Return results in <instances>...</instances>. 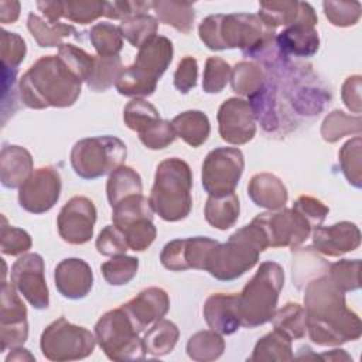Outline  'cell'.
<instances>
[{
    "label": "cell",
    "instance_id": "obj_22",
    "mask_svg": "<svg viewBox=\"0 0 362 362\" xmlns=\"http://www.w3.org/2000/svg\"><path fill=\"white\" fill-rule=\"evenodd\" d=\"M257 16L262 21L276 30L279 25H294L297 23H310L317 25L318 17L314 7L305 1H262Z\"/></svg>",
    "mask_w": 362,
    "mask_h": 362
},
{
    "label": "cell",
    "instance_id": "obj_14",
    "mask_svg": "<svg viewBox=\"0 0 362 362\" xmlns=\"http://www.w3.org/2000/svg\"><path fill=\"white\" fill-rule=\"evenodd\" d=\"M61 175L55 167L47 165L34 170L30 178L18 188V204L30 214H45L59 199Z\"/></svg>",
    "mask_w": 362,
    "mask_h": 362
},
{
    "label": "cell",
    "instance_id": "obj_34",
    "mask_svg": "<svg viewBox=\"0 0 362 362\" xmlns=\"http://www.w3.org/2000/svg\"><path fill=\"white\" fill-rule=\"evenodd\" d=\"M294 358L291 339L277 329L263 335L255 345L253 354L249 358L252 362L263 361H291Z\"/></svg>",
    "mask_w": 362,
    "mask_h": 362
},
{
    "label": "cell",
    "instance_id": "obj_25",
    "mask_svg": "<svg viewBox=\"0 0 362 362\" xmlns=\"http://www.w3.org/2000/svg\"><path fill=\"white\" fill-rule=\"evenodd\" d=\"M276 44L286 58L290 55L313 57L320 48V37L314 24L297 23L277 34Z\"/></svg>",
    "mask_w": 362,
    "mask_h": 362
},
{
    "label": "cell",
    "instance_id": "obj_24",
    "mask_svg": "<svg viewBox=\"0 0 362 362\" xmlns=\"http://www.w3.org/2000/svg\"><path fill=\"white\" fill-rule=\"evenodd\" d=\"M34 173L33 157L21 146L6 144L0 153V181L3 187L20 188Z\"/></svg>",
    "mask_w": 362,
    "mask_h": 362
},
{
    "label": "cell",
    "instance_id": "obj_28",
    "mask_svg": "<svg viewBox=\"0 0 362 362\" xmlns=\"http://www.w3.org/2000/svg\"><path fill=\"white\" fill-rule=\"evenodd\" d=\"M240 212L239 198L235 192L222 197H208L204 215L206 222L219 230H226L232 228Z\"/></svg>",
    "mask_w": 362,
    "mask_h": 362
},
{
    "label": "cell",
    "instance_id": "obj_18",
    "mask_svg": "<svg viewBox=\"0 0 362 362\" xmlns=\"http://www.w3.org/2000/svg\"><path fill=\"white\" fill-rule=\"evenodd\" d=\"M219 134L223 141L235 146L249 143L256 134V119L249 100L226 99L218 110Z\"/></svg>",
    "mask_w": 362,
    "mask_h": 362
},
{
    "label": "cell",
    "instance_id": "obj_23",
    "mask_svg": "<svg viewBox=\"0 0 362 362\" xmlns=\"http://www.w3.org/2000/svg\"><path fill=\"white\" fill-rule=\"evenodd\" d=\"M206 325L221 335H230L239 329L240 318L238 311V294H211L202 308Z\"/></svg>",
    "mask_w": 362,
    "mask_h": 362
},
{
    "label": "cell",
    "instance_id": "obj_30",
    "mask_svg": "<svg viewBox=\"0 0 362 362\" xmlns=\"http://www.w3.org/2000/svg\"><path fill=\"white\" fill-rule=\"evenodd\" d=\"M27 28L31 33L33 38L42 48L61 47L62 40L76 34V30L71 24L64 23H49L38 14L30 13L27 18Z\"/></svg>",
    "mask_w": 362,
    "mask_h": 362
},
{
    "label": "cell",
    "instance_id": "obj_27",
    "mask_svg": "<svg viewBox=\"0 0 362 362\" xmlns=\"http://www.w3.org/2000/svg\"><path fill=\"white\" fill-rule=\"evenodd\" d=\"M177 137L191 147L202 146L211 133L208 116L201 110H185L171 120Z\"/></svg>",
    "mask_w": 362,
    "mask_h": 362
},
{
    "label": "cell",
    "instance_id": "obj_40",
    "mask_svg": "<svg viewBox=\"0 0 362 362\" xmlns=\"http://www.w3.org/2000/svg\"><path fill=\"white\" fill-rule=\"evenodd\" d=\"M160 112L157 107L143 98H133L123 110L124 124L139 134L146 132L157 120H160Z\"/></svg>",
    "mask_w": 362,
    "mask_h": 362
},
{
    "label": "cell",
    "instance_id": "obj_31",
    "mask_svg": "<svg viewBox=\"0 0 362 362\" xmlns=\"http://www.w3.org/2000/svg\"><path fill=\"white\" fill-rule=\"evenodd\" d=\"M141 177L132 167L120 165L109 174L106 182V195L112 208L130 195L141 194Z\"/></svg>",
    "mask_w": 362,
    "mask_h": 362
},
{
    "label": "cell",
    "instance_id": "obj_26",
    "mask_svg": "<svg viewBox=\"0 0 362 362\" xmlns=\"http://www.w3.org/2000/svg\"><path fill=\"white\" fill-rule=\"evenodd\" d=\"M247 195L256 206L277 211L284 208L288 192L283 181L270 173L255 174L247 184Z\"/></svg>",
    "mask_w": 362,
    "mask_h": 362
},
{
    "label": "cell",
    "instance_id": "obj_16",
    "mask_svg": "<svg viewBox=\"0 0 362 362\" xmlns=\"http://www.w3.org/2000/svg\"><path fill=\"white\" fill-rule=\"evenodd\" d=\"M28 338L27 308L16 287L3 280L0 294V349L23 345Z\"/></svg>",
    "mask_w": 362,
    "mask_h": 362
},
{
    "label": "cell",
    "instance_id": "obj_10",
    "mask_svg": "<svg viewBox=\"0 0 362 362\" xmlns=\"http://www.w3.org/2000/svg\"><path fill=\"white\" fill-rule=\"evenodd\" d=\"M96 345V337L89 329L59 317L41 334L40 348L42 355L55 362L78 361L89 356Z\"/></svg>",
    "mask_w": 362,
    "mask_h": 362
},
{
    "label": "cell",
    "instance_id": "obj_39",
    "mask_svg": "<svg viewBox=\"0 0 362 362\" xmlns=\"http://www.w3.org/2000/svg\"><path fill=\"white\" fill-rule=\"evenodd\" d=\"M122 71H123V65L119 55H113V57L95 55L93 69L86 85L90 90L103 92L109 89L113 83H116Z\"/></svg>",
    "mask_w": 362,
    "mask_h": 362
},
{
    "label": "cell",
    "instance_id": "obj_55",
    "mask_svg": "<svg viewBox=\"0 0 362 362\" xmlns=\"http://www.w3.org/2000/svg\"><path fill=\"white\" fill-rule=\"evenodd\" d=\"M151 8V1H129V0H115L105 1L103 16L113 20H127L136 16L147 14Z\"/></svg>",
    "mask_w": 362,
    "mask_h": 362
},
{
    "label": "cell",
    "instance_id": "obj_29",
    "mask_svg": "<svg viewBox=\"0 0 362 362\" xmlns=\"http://www.w3.org/2000/svg\"><path fill=\"white\" fill-rule=\"evenodd\" d=\"M151 8L154 10L158 21L174 27L177 31L188 34L192 30L195 21V10L192 3L156 0L151 1Z\"/></svg>",
    "mask_w": 362,
    "mask_h": 362
},
{
    "label": "cell",
    "instance_id": "obj_19",
    "mask_svg": "<svg viewBox=\"0 0 362 362\" xmlns=\"http://www.w3.org/2000/svg\"><path fill=\"white\" fill-rule=\"evenodd\" d=\"M359 245L361 230L354 222L342 221L313 229V249L325 256L339 257L358 249Z\"/></svg>",
    "mask_w": 362,
    "mask_h": 362
},
{
    "label": "cell",
    "instance_id": "obj_15",
    "mask_svg": "<svg viewBox=\"0 0 362 362\" xmlns=\"http://www.w3.org/2000/svg\"><path fill=\"white\" fill-rule=\"evenodd\" d=\"M96 222L95 204L82 195L72 197L57 218L58 233L69 245H83L93 236Z\"/></svg>",
    "mask_w": 362,
    "mask_h": 362
},
{
    "label": "cell",
    "instance_id": "obj_43",
    "mask_svg": "<svg viewBox=\"0 0 362 362\" xmlns=\"http://www.w3.org/2000/svg\"><path fill=\"white\" fill-rule=\"evenodd\" d=\"M89 40L100 57L119 55L123 48V37L120 30L110 23L95 24L89 31Z\"/></svg>",
    "mask_w": 362,
    "mask_h": 362
},
{
    "label": "cell",
    "instance_id": "obj_53",
    "mask_svg": "<svg viewBox=\"0 0 362 362\" xmlns=\"http://www.w3.org/2000/svg\"><path fill=\"white\" fill-rule=\"evenodd\" d=\"M140 141L150 150H161L174 143L177 134L173 129L171 122L160 119L153 126H150L146 132L139 134Z\"/></svg>",
    "mask_w": 362,
    "mask_h": 362
},
{
    "label": "cell",
    "instance_id": "obj_36",
    "mask_svg": "<svg viewBox=\"0 0 362 362\" xmlns=\"http://www.w3.org/2000/svg\"><path fill=\"white\" fill-rule=\"evenodd\" d=\"M273 328L293 339H301L307 334L305 311L298 303H287L281 308H276L272 318Z\"/></svg>",
    "mask_w": 362,
    "mask_h": 362
},
{
    "label": "cell",
    "instance_id": "obj_11",
    "mask_svg": "<svg viewBox=\"0 0 362 362\" xmlns=\"http://www.w3.org/2000/svg\"><path fill=\"white\" fill-rule=\"evenodd\" d=\"M243 153L235 147H216L211 150L201 171V181L209 197H222L235 192L243 174Z\"/></svg>",
    "mask_w": 362,
    "mask_h": 362
},
{
    "label": "cell",
    "instance_id": "obj_41",
    "mask_svg": "<svg viewBox=\"0 0 362 362\" xmlns=\"http://www.w3.org/2000/svg\"><path fill=\"white\" fill-rule=\"evenodd\" d=\"M338 160L341 165V171L345 175L346 181L355 188H361L362 185V139L361 136H355L344 143L338 153Z\"/></svg>",
    "mask_w": 362,
    "mask_h": 362
},
{
    "label": "cell",
    "instance_id": "obj_5",
    "mask_svg": "<svg viewBox=\"0 0 362 362\" xmlns=\"http://www.w3.org/2000/svg\"><path fill=\"white\" fill-rule=\"evenodd\" d=\"M192 173L187 161L171 157L156 170L150 194L153 211L167 222L185 219L192 209Z\"/></svg>",
    "mask_w": 362,
    "mask_h": 362
},
{
    "label": "cell",
    "instance_id": "obj_37",
    "mask_svg": "<svg viewBox=\"0 0 362 362\" xmlns=\"http://www.w3.org/2000/svg\"><path fill=\"white\" fill-rule=\"evenodd\" d=\"M112 209L113 225H116L119 229L139 219H153L154 215L150 199L146 198L143 194L130 195L120 201L117 205H115Z\"/></svg>",
    "mask_w": 362,
    "mask_h": 362
},
{
    "label": "cell",
    "instance_id": "obj_49",
    "mask_svg": "<svg viewBox=\"0 0 362 362\" xmlns=\"http://www.w3.org/2000/svg\"><path fill=\"white\" fill-rule=\"evenodd\" d=\"M62 4L64 17L78 24H89L103 16L105 11V1L99 0H68Z\"/></svg>",
    "mask_w": 362,
    "mask_h": 362
},
{
    "label": "cell",
    "instance_id": "obj_50",
    "mask_svg": "<svg viewBox=\"0 0 362 362\" xmlns=\"http://www.w3.org/2000/svg\"><path fill=\"white\" fill-rule=\"evenodd\" d=\"M127 240L129 249L134 252L146 250L156 239L157 229L153 219H139L120 229Z\"/></svg>",
    "mask_w": 362,
    "mask_h": 362
},
{
    "label": "cell",
    "instance_id": "obj_51",
    "mask_svg": "<svg viewBox=\"0 0 362 362\" xmlns=\"http://www.w3.org/2000/svg\"><path fill=\"white\" fill-rule=\"evenodd\" d=\"M3 225L0 228V238H1V252L3 255L8 256H20L24 255L31 249L33 240L28 232L24 229L7 225L4 216H1Z\"/></svg>",
    "mask_w": 362,
    "mask_h": 362
},
{
    "label": "cell",
    "instance_id": "obj_60",
    "mask_svg": "<svg viewBox=\"0 0 362 362\" xmlns=\"http://www.w3.org/2000/svg\"><path fill=\"white\" fill-rule=\"evenodd\" d=\"M20 16V3L18 1H10V0H1L0 1V21L1 24L14 23Z\"/></svg>",
    "mask_w": 362,
    "mask_h": 362
},
{
    "label": "cell",
    "instance_id": "obj_35",
    "mask_svg": "<svg viewBox=\"0 0 362 362\" xmlns=\"http://www.w3.org/2000/svg\"><path fill=\"white\" fill-rule=\"evenodd\" d=\"M225 351V341L221 334L212 329L195 332L187 342V354L192 361L209 362L221 358Z\"/></svg>",
    "mask_w": 362,
    "mask_h": 362
},
{
    "label": "cell",
    "instance_id": "obj_12",
    "mask_svg": "<svg viewBox=\"0 0 362 362\" xmlns=\"http://www.w3.org/2000/svg\"><path fill=\"white\" fill-rule=\"evenodd\" d=\"M253 222L263 230L269 247H291L294 250L313 232L310 222L293 208L259 214L253 218Z\"/></svg>",
    "mask_w": 362,
    "mask_h": 362
},
{
    "label": "cell",
    "instance_id": "obj_58",
    "mask_svg": "<svg viewBox=\"0 0 362 362\" xmlns=\"http://www.w3.org/2000/svg\"><path fill=\"white\" fill-rule=\"evenodd\" d=\"M361 75H352L345 79L341 89V98L346 109L359 115L362 112V102H361Z\"/></svg>",
    "mask_w": 362,
    "mask_h": 362
},
{
    "label": "cell",
    "instance_id": "obj_13",
    "mask_svg": "<svg viewBox=\"0 0 362 362\" xmlns=\"http://www.w3.org/2000/svg\"><path fill=\"white\" fill-rule=\"evenodd\" d=\"M11 284L37 310L49 305L44 259L38 253L21 255L11 267Z\"/></svg>",
    "mask_w": 362,
    "mask_h": 362
},
{
    "label": "cell",
    "instance_id": "obj_61",
    "mask_svg": "<svg viewBox=\"0 0 362 362\" xmlns=\"http://www.w3.org/2000/svg\"><path fill=\"white\" fill-rule=\"evenodd\" d=\"M34 359H35V358L30 354L28 349L20 348V346L11 348V352H10L8 356L6 358L7 362H10V361H34Z\"/></svg>",
    "mask_w": 362,
    "mask_h": 362
},
{
    "label": "cell",
    "instance_id": "obj_42",
    "mask_svg": "<svg viewBox=\"0 0 362 362\" xmlns=\"http://www.w3.org/2000/svg\"><path fill=\"white\" fill-rule=\"evenodd\" d=\"M119 30L123 38H126L133 47L140 48L146 41L157 35L158 21L150 14H141L123 20L119 24Z\"/></svg>",
    "mask_w": 362,
    "mask_h": 362
},
{
    "label": "cell",
    "instance_id": "obj_6",
    "mask_svg": "<svg viewBox=\"0 0 362 362\" xmlns=\"http://www.w3.org/2000/svg\"><path fill=\"white\" fill-rule=\"evenodd\" d=\"M173 42L163 35H154L146 41L132 65L123 68L115 88L123 96H150L157 88L158 79L173 61Z\"/></svg>",
    "mask_w": 362,
    "mask_h": 362
},
{
    "label": "cell",
    "instance_id": "obj_59",
    "mask_svg": "<svg viewBox=\"0 0 362 362\" xmlns=\"http://www.w3.org/2000/svg\"><path fill=\"white\" fill-rule=\"evenodd\" d=\"M37 7L49 23H58V20L64 17L62 1H37Z\"/></svg>",
    "mask_w": 362,
    "mask_h": 362
},
{
    "label": "cell",
    "instance_id": "obj_54",
    "mask_svg": "<svg viewBox=\"0 0 362 362\" xmlns=\"http://www.w3.org/2000/svg\"><path fill=\"white\" fill-rule=\"evenodd\" d=\"M96 250L103 256L124 255L129 249L124 233L116 225L105 226L96 238Z\"/></svg>",
    "mask_w": 362,
    "mask_h": 362
},
{
    "label": "cell",
    "instance_id": "obj_47",
    "mask_svg": "<svg viewBox=\"0 0 362 362\" xmlns=\"http://www.w3.org/2000/svg\"><path fill=\"white\" fill-rule=\"evenodd\" d=\"M322 8L328 21L335 27H351L355 25L361 18L359 1L327 0L322 3Z\"/></svg>",
    "mask_w": 362,
    "mask_h": 362
},
{
    "label": "cell",
    "instance_id": "obj_52",
    "mask_svg": "<svg viewBox=\"0 0 362 362\" xmlns=\"http://www.w3.org/2000/svg\"><path fill=\"white\" fill-rule=\"evenodd\" d=\"M0 52H1V66L7 69H17V66L25 58L27 45L18 34L1 30Z\"/></svg>",
    "mask_w": 362,
    "mask_h": 362
},
{
    "label": "cell",
    "instance_id": "obj_1",
    "mask_svg": "<svg viewBox=\"0 0 362 362\" xmlns=\"http://www.w3.org/2000/svg\"><path fill=\"white\" fill-rule=\"evenodd\" d=\"M304 311L308 337L317 345L337 346L362 334L359 315L346 305L345 293L327 274L305 284Z\"/></svg>",
    "mask_w": 362,
    "mask_h": 362
},
{
    "label": "cell",
    "instance_id": "obj_46",
    "mask_svg": "<svg viewBox=\"0 0 362 362\" xmlns=\"http://www.w3.org/2000/svg\"><path fill=\"white\" fill-rule=\"evenodd\" d=\"M361 260L359 259H342L328 266L327 276L329 280L344 293L354 291L361 287L359 279Z\"/></svg>",
    "mask_w": 362,
    "mask_h": 362
},
{
    "label": "cell",
    "instance_id": "obj_20",
    "mask_svg": "<svg viewBox=\"0 0 362 362\" xmlns=\"http://www.w3.org/2000/svg\"><path fill=\"white\" fill-rule=\"evenodd\" d=\"M120 307L127 313L134 327L143 332L167 314L170 310V297L160 287H148Z\"/></svg>",
    "mask_w": 362,
    "mask_h": 362
},
{
    "label": "cell",
    "instance_id": "obj_32",
    "mask_svg": "<svg viewBox=\"0 0 362 362\" xmlns=\"http://www.w3.org/2000/svg\"><path fill=\"white\" fill-rule=\"evenodd\" d=\"M267 76L262 65L253 61H240L232 68L229 81L233 92L250 98L263 88Z\"/></svg>",
    "mask_w": 362,
    "mask_h": 362
},
{
    "label": "cell",
    "instance_id": "obj_38",
    "mask_svg": "<svg viewBox=\"0 0 362 362\" xmlns=\"http://www.w3.org/2000/svg\"><path fill=\"white\" fill-rule=\"evenodd\" d=\"M361 130L362 120L359 115H346L345 112L338 109L328 113L321 124V136L328 143H335L348 134L359 136Z\"/></svg>",
    "mask_w": 362,
    "mask_h": 362
},
{
    "label": "cell",
    "instance_id": "obj_62",
    "mask_svg": "<svg viewBox=\"0 0 362 362\" xmlns=\"http://www.w3.org/2000/svg\"><path fill=\"white\" fill-rule=\"evenodd\" d=\"M321 358H324V359H329V361H341V359H345V361H349L351 359V356H348L345 352H344V349H332L331 352H327V354H321L320 355Z\"/></svg>",
    "mask_w": 362,
    "mask_h": 362
},
{
    "label": "cell",
    "instance_id": "obj_7",
    "mask_svg": "<svg viewBox=\"0 0 362 362\" xmlns=\"http://www.w3.org/2000/svg\"><path fill=\"white\" fill-rule=\"evenodd\" d=\"M284 284V270L276 262H263L238 294L240 324L256 328L272 321Z\"/></svg>",
    "mask_w": 362,
    "mask_h": 362
},
{
    "label": "cell",
    "instance_id": "obj_21",
    "mask_svg": "<svg viewBox=\"0 0 362 362\" xmlns=\"http://www.w3.org/2000/svg\"><path fill=\"white\" fill-rule=\"evenodd\" d=\"M54 280L55 287L62 297L81 300L89 294L93 286V273L85 260L68 257L57 264Z\"/></svg>",
    "mask_w": 362,
    "mask_h": 362
},
{
    "label": "cell",
    "instance_id": "obj_17",
    "mask_svg": "<svg viewBox=\"0 0 362 362\" xmlns=\"http://www.w3.org/2000/svg\"><path fill=\"white\" fill-rule=\"evenodd\" d=\"M218 243V240L206 236L174 239L163 247L160 262L171 272H184L188 269L205 270L209 255Z\"/></svg>",
    "mask_w": 362,
    "mask_h": 362
},
{
    "label": "cell",
    "instance_id": "obj_56",
    "mask_svg": "<svg viewBox=\"0 0 362 362\" xmlns=\"http://www.w3.org/2000/svg\"><path fill=\"white\" fill-rule=\"evenodd\" d=\"M293 209L301 214L310 222L313 229L321 226L329 212V208L322 201L310 195L298 197L293 204Z\"/></svg>",
    "mask_w": 362,
    "mask_h": 362
},
{
    "label": "cell",
    "instance_id": "obj_45",
    "mask_svg": "<svg viewBox=\"0 0 362 362\" xmlns=\"http://www.w3.org/2000/svg\"><path fill=\"white\" fill-rule=\"evenodd\" d=\"M58 57L78 79L88 82L93 69L95 55L88 54L74 44H62L58 48Z\"/></svg>",
    "mask_w": 362,
    "mask_h": 362
},
{
    "label": "cell",
    "instance_id": "obj_9",
    "mask_svg": "<svg viewBox=\"0 0 362 362\" xmlns=\"http://www.w3.org/2000/svg\"><path fill=\"white\" fill-rule=\"evenodd\" d=\"M95 337L100 349L112 361L144 359L146 351L140 331L122 307L105 313L98 320L95 324Z\"/></svg>",
    "mask_w": 362,
    "mask_h": 362
},
{
    "label": "cell",
    "instance_id": "obj_48",
    "mask_svg": "<svg viewBox=\"0 0 362 362\" xmlns=\"http://www.w3.org/2000/svg\"><path fill=\"white\" fill-rule=\"evenodd\" d=\"M230 71L232 68L225 59L219 57H209L204 68V79H202L204 92L206 93L222 92L230 79Z\"/></svg>",
    "mask_w": 362,
    "mask_h": 362
},
{
    "label": "cell",
    "instance_id": "obj_57",
    "mask_svg": "<svg viewBox=\"0 0 362 362\" xmlns=\"http://www.w3.org/2000/svg\"><path fill=\"white\" fill-rule=\"evenodd\" d=\"M197 76H198V64L197 59L191 55L184 57L174 72V86L181 93H188L191 89L197 85Z\"/></svg>",
    "mask_w": 362,
    "mask_h": 362
},
{
    "label": "cell",
    "instance_id": "obj_2",
    "mask_svg": "<svg viewBox=\"0 0 362 362\" xmlns=\"http://www.w3.org/2000/svg\"><path fill=\"white\" fill-rule=\"evenodd\" d=\"M274 31L257 14L246 13L211 14L198 27L199 38L206 48L212 51L239 48L245 57L266 65L281 57Z\"/></svg>",
    "mask_w": 362,
    "mask_h": 362
},
{
    "label": "cell",
    "instance_id": "obj_4",
    "mask_svg": "<svg viewBox=\"0 0 362 362\" xmlns=\"http://www.w3.org/2000/svg\"><path fill=\"white\" fill-rule=\"evenodd\" d=\"M267 247L263 230L252 221L212 249L205 270L216 280L232 281L253 269Z\"/></svg>",
    "mask_w": 362,
    "mask_h": 362
},
{
    "label": "cell",
    "instance_id": "obj_33",
    "mask_svg": "<svg viewBox=\"0 0 362 362\" xmlns=\"http://www.w3.org/2000/svg\"><path fill=\"white\" fill-rule=\"evenodd\" d=\"M180 337L178 327L170 320H158L151 328L144 334L143 346L146 354L153 356H164L170 354Z\"/></svg>",
    "mask_w": 362,
    "mask_h": 362
},
{
    "label": "cell",
    "instance_id": "obj_8",
    "mask_svg": "<svg viewBox=\"0 0 362 362\" xmlns=\"http://www.w3.org/2000/svg\"><path fill=\"white\" fill-rule=\"evenodd\" d=\"M127 147L115 136H95L76 141L71 150V165L83 180H96L123 165Z\"/></svg>",
    "mask_w": 362,
    "mask_h": 362
},
{
    "label": "cell",
    "instance_id": "obj_3",
    "mask_svg": "<svg viewBox=\"0 0 362 362\" xmlns=\"http://www.w3.org/2000/svg\"><path fill=\"white\" fill-rule=\"evenodd\" d=\"M81 89L82 81L58 55L38 58L18 81L20 99L30 109L69 107L78 100Z\"/></svg>",
    "mask_w": 362,
    "mask_h": 362
},
{
    "label": "cell",
    "instance_id": "obj_44",
    "mask_svg": "<svg viewBox=\"0 0 362 362\" xmlns=\"http://www.w3.org/2000/svg\"><path fill=\"white\" fill-rule=\"evenodd\" d=\"M103 279L112 286H124L130 283L139 270V259L127 255L112 256L100 266Z\"/></svg>",
    "mask_w": 362,
    "mask_h": 362
}]
</instances>
